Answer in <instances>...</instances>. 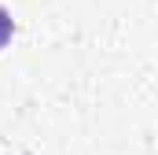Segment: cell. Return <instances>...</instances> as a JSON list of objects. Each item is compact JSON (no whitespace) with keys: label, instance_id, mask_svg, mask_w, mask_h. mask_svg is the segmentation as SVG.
I'll list each match as a JSON object with an SVG mask.
<instances>
[{"label":"cell","instance_id":"1","mask_svg":"<svg viewBox=\"0 0 158 155\" xmlns=\"http://www.w3.org/2000/svg\"><path fill=\"white\" fill-rule=\"evenodd\" d=\"M11 30H15V26H11V15H7V11L0 7V48L7 44V37H11Z\"/></svg>","mask_w":158,"mask_h":155}]
</instances>
